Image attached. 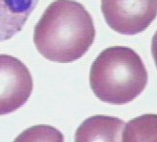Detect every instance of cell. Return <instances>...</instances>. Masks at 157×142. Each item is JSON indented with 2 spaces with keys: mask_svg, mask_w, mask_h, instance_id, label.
Returning a JSON list of instances; mask_svg holds the SVG:
<instances>
[{
  "mask_svg": "<svg viewBox=\"0 0 157 142\" xmlns=\"http://www.w3.org/2000/svg\"><path fill=\"white\" fill-rule=\"evenodd\" d=\"M96 31L90 15L73 0H56L44 10L34 30L33 42L45 59L69 63L82 57L93 44Z\"/></svg>",
  "mask_w": 157,
  "mask_h": 142,
  "instance_id": "obj_1",
  "label": "cell"
},
{
  "mask_svg": "<svg viewBox=\"0 0 157 142\" xmlns=\"http://www.w3.org/2000/svg\"><path fill=\"white\" fill-rule=\"evenodd\" d=\"M147 79L140 56L132 48L121 46L109 47L101 52L91 65L89 77L90 86L97 96L103 92L99 99L103 94L102 100L106 94L103 101L106 102L109 96H109H116L117 104L118 97V104H121H121L126 103L125 94H128L132 100L130 94L134 99L145 88Z\"/></svg>",
  "mask_w": 157,
  "mask_h": 142,
  "instance_id": "obj_2",
  "label": "cell"
},
{
  "mask_svg": "<svg viewBox=\"0 0 157 142\" xmlns=\"http://www.w3.org/2000/svg\"><path fill=\"white\" fill-rule=\"evenodd\" d=\"M157 0H101V9L109 26L122 34L145 30L156 16Z\"/></svg>",
  "mask_w": 157,
  "mask_h": 142,
  "instance_id": "obj_3",
  "label": "cell"
},
{
  "mask_svg": "<svg viewBox=\"0 0 157 142\" xmlns=\"http://www.w3.org/2000/svg\"><path fill=\"white\" fill-rule=\"evenodd\" d=\"M33 86L30 72L22 61L11 55L0 54V115L24 105Z\"/></svg>",
  "mask_w": 157,
  "mask_h": 142,
  "instance_id": "obj_4",
  "label": "cell"
},
{
  "mask_svg": "<svg viewBox=\"0 0 157 142\" xmlns=\"http://www.w3.org/2000/svg\"><path fill=\"white\" fill-rule=\"evenodd\" d=\"M85 131H91V130H85ZM91 131H93V130H91ZM93 131H95V130H94Z\"/></svg>",
  "mask_w": 157,
  "mask_h": 142,
  "instance_id": "obj_5",
  "label": "cell"
}]
</instances>
